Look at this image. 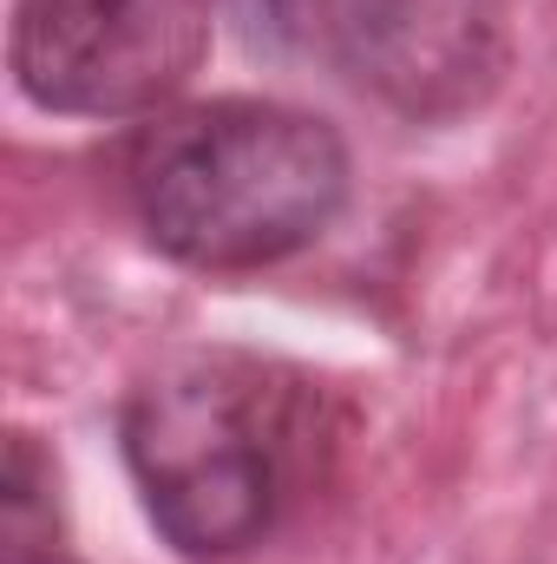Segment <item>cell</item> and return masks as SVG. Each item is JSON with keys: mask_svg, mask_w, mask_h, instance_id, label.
<instances>
[{"mask_svg": "<svg viewBox=\"0 0 557 564\" xmlns=\"http://www.w3.org/2000/svg\"><path fill=\"white\" fill-rule=\"evenodd\" d=\"M119 453L171 552L237 558L276 539L321 486L335 421L308 375L243 348H197L132 381Z\"/></svg>", "mask_w": 557, "mask_h": 564, "instance_id": "cell-1", "label": "cell"}, {"mask_svg": "<svg viewBox=\"0 0 557 564\" xmlns=\"http://www.w3.org/2000/svg\"><path fill=\"white\" fill-rule=\"evenodd\" d=\"M348 177V139L282 99H204L164 112L125 158L144 243L210 276L302 257L341 217Z\"/></svg>", "mask_w": 557, "mask_h": 564, "instance_id": "cell-2", "label": "cell"}, {"mask_svg": "<svg viewBox=\"0 0 557 564\" xmlns=\"http://www.w3.org/2000/svg\"><path fill=\"white\" fill-rule=\"evenodd\" d=\"M250 46L401 119L479 106L505 53V0H237Z\"/></svg>", "mask_w": 557, "mask_h": 564, "instance_id": "cell-3", "label": "cell"}, {"mask_svg": "<svg viewBox=\"0 0 557 564\" xmlns=\"http://www.w3.org/2000/svg\"><path fill=\"white\" fill-rule=\"evenodd\" d=\"M210 46V0H13L7 59L59 119H139L184 93Z\"/></svg>", "mask_w": 557, "mask_h": 564, "instance_id": "cell-4", "label": "cell"}, {"mask_svg": "<svg viewBox=\"0 0 557 564\" xmlns=\"http://www.w3.org/2000/svg\"><path fill=\"white\" fill-rule=\"evenodd\" d=\"M53 459L40 453L33 433H13L7 440V473H0V539L7 552L13 545H53V525H59V499H53Z\"/></svg>", "mask_w": 557, "mask_h": 564, "instance_id": "cell-5", "label": "cell"}, {"mask_svg": "<svg viewBox=\"0 0 557 564\" xmlns=\"http://www.w3.org/2000/svg\"><path fill=\"white\" fill-rule=\"evenodd\" d=\"M7 564H73V558H66L59 545H13V552H7Z\"/></svg>", "mask_w": 557, "mask_h": 564, "instance_id": "cell-6", "label": "cell"}]
</instances>
